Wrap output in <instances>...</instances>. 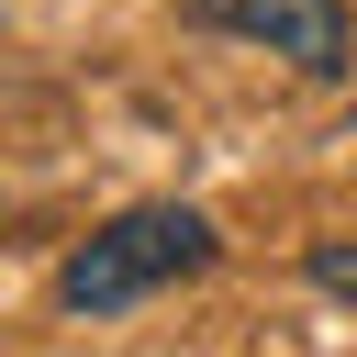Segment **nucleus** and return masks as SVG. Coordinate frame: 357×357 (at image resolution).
Instances as JSON below:
<instances>
[{
	"mask_svg": "<svg viewBox=\"0 0 357 357\" xmlns=\"http://www.w3.org/2000/svg\"><path fill=\"white\" fill-rule=\"evenodd\" d=\"M312 290H335V301H357V245H324V257H312Z\"/></svg>",
	"mask_w": 357,
	"mask_h": 357,
	"instance_id": "obj_3",
	"label": "nucleus"
},
{
	"mask_svg": "<svg viewBox=\"0 0 357 357\" xmlns=\"http://www.w3.org/2000/svg\"><path fill=\"white\" fill-rule=\"evenodd\" d=\"M190 268H212V223H201L190 201H145V212L100 223V234L56 268V301L100 324V312H134L145 290H167V279H190Z\"/></svg>",
	"mask_w": 357,
	"mask_h": 357,
	"instance_id": "obj_1",
	"label": "nucleus"
},
{
	"mask_svg": "<svg viewBox=\"0 0 357 357\" xmlns=\"http://www.w3.org/2000/svg\"><path fill=\"white\" fill-rule=\"evenodd\" d=\"M190 22H212L234 45H268L301 78H346L357 67V11L346 0H190Z\"/></svg>",
	"mask_w": 357,
	"mask_h": 357,
	"instance_id": "obj_2",
	"label": "nucleus"
}]
</instances>
